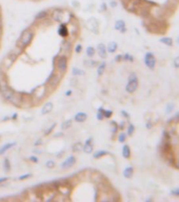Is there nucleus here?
<instances>
[{"mask_svg": "<svg viewBox=\"0 0 179 202\" xmlns=\"http://www.w3.org/2000/svg\"><path fill=\"white\" fill-rule=\"evenodd\" d=\"M96 54V49L94 47H86V51H85V55L86 57H88V58H93L94 56H95Z\"/></svg>", "mask_w": 179, "mask_h": 202, "instance_id": "29", "label": "nucleus"}, {"mask_svg": "<svg viewBox=\"0 0 179 202\" xmlns=\"http://www.w3.org/2000/svg\"><path fill=\"white\" fill-rule=\"evenodd\" d=\"M110 5H111V7L115 9V7H117V2L115 1V0H111V1H110Z\"/></svg>", "mask_w": 179, "mask_h": 202, "instance_id": "49", "label": "nucleus"}, {"mask_svg": "<svg viewBox=\"0 0 179 202\" xmlns=\"http://www.w3.org/2000/svg\"><path fill=\"white\" fill-rule=\"evenodd\" d=\"M74 51L76 52L77 54H80L82 52V44H80V43H77L76 45H75V49H74Z\"/></svg>", "mask_w": 179, "mask_h": 202, "instance_id": "43", "label": "nucleus"}, {"mask_svg": "<svg viewBox=\"0 0 179 202\" xmlns=\"http://www.w3.org/2000/svg\"><path fill=\"white\" fill-rule=\"evenodd\" d=\"M62 76H63V75L61 74V73L57 72V71H56V72H53L51 75H50L49 78H47L45 85H47V88H55L56 86L60 83L61 79H62Z\"/></svg>", "mask_w": 179, "mask_h": 202, "instance_id": "6", "label": "nucleus"}, {"mask_svg": "<svg viewBox=\"0 0 179 202\" xmlns=\"http://www.w3.org/2000/svg\"><path fill=\"white\" fill-rule=\"evenodd\" d=\"M134 132H135V126H134V124L130 123L128 125V130H126V135H128V136H133Z\"/></svg>", "mask_w": 179, "mask_h": 202, "instance_id": "38", "label": "nucleus"}, {"mask_svg": "<svg viewBox=\"0 0 179 202\" xmlns=\"http://www.w3.org/2000/svg\"><path fill=\"white\" fill-rule=\"evenodd\" d=\"M55 126H56V123L54 122L53 124H51V125H50V128H47V130H45V131L43 132L44 136H49V135H51V133L53 132V130L55 128Z\"/></svg>", "mask_w": 179, "mask_h": 202, "instance_id": "39", "label": "nucleus"}, {"mask_svg": "<svg viewBox=\"0 0 179 202\" xmlns=\"http://www.w3.org/2000/svg\"><path fill=\"white\" fill-rule=\"evenodd\" d=\"M3 28V21H2V17L0 16V30H2Z\"/></svg>", "mask_w": 179, "mask_h": 202, "instance_id": "58", "label": "nucleus"}, {"mask_svg": "<svg viewBox=\"0 0 179 202\" xmlns=\"http://www.w3.org/2000/svg\"><path fill=\"white\" fill-rule=\"evenodd\" d=\"M72 75L74 77L77 76H84L85 75V72L81 69H78V67H73L72 69Z\"/></svg>", "mask_w": 179, "mask_h": 202, "instance_id": "31", "label": "nucleus"}, {"mask_svg": "<svg viewBox=\"0 0 179 202\" xmlns=\"http://www.w3.org/2000/svg\"><path fill=\"white\" fill-rule=\"evenodd\" d=\"M50 17V11L49 9H42L40 12H38L35 15V21H41L45 20Z\"/></svg>", "mask_w": 179, "mask_h": 202, "instance_id": "17", "label": "nucleus"}, {"mask_svg": "<svg viewBox=\"0 0 179 202\" xmlns=\"http://www.w3.org/2000/svg\"><path fill=\"white\" fill-rule=\"evenodd\" d=\"M96 53L98 54L101 59H105L107 55V45H104L103 43H98L97 47H96Z\"/></svg>", "mask_w": 179, "mask_h": 202, "instance_id": "15", "label": "nucleus"}, {"mask_svg": "<svg viewBox=\"0 0 179 202\" xmlns=\"http://www.w3.org/2000/svg\"><path fill=\"white\" fill-rule=\"evenodd\" d=\"M54 109V104L52 101H47V102L44 103L43 106L41 109V114L42 115H49L51 114L52 112H53Z\"/></svg>", "mask_w": 179, "mask_h": 202, "instance_id": "16", "label": "nucleus"}, {"mask_svg": "<svg viewBox=\"0 0 179 202\" xmlns=\"http://www.w3.org/2000/svg\"><path fill=\"white\" fill-rule=\"evenodd\" d=\"M114 28H115V30H116V31H119V32H121V33H124L126 31V22H124L122 19H118V20H116Z\"/></svg>", "mask_w": 179, "mask_h": 202, "instance_id": "20", "label": "nucleus"}, {"mask_svg": "<svg viewBox=\"0 0 179 202\" xmlns=\"http://www.w3.org/2000/svg\"><path fill=\"white\" fill-rule=\"evenodd\" d=\"M57 188V192H58L59 195H63V196H69L71 194V188L69 185H60Z\"/></svg>", "mask_w": 179, "mask_h": 202, "instance_id": "21", "label": "nucleus"}, {"mask_svg": "<svg viewBox=\"0 0 179 202\" xmlns=\"http://www.w3.org/2000/svg\"><path fill=\"white\" fill-rule=\"evenodd\" d=\"M34 154H35V155H41L42 154V151L41 149H37V147H36V149H34Z\"/></svg>", "mask_w": 179, "mask_h": 202, "instance_id": "52", "label": "nucleus"}, {"mask_svg": "<svg viewBox=\"0 0 179 202\" xmlns=\"http://www.w3.org/2000/svg\"><path fill=\"white\" fill-rule=\"evenodd\" d=\"M22 51H23V50L20 49L18 45H15V47L3 57L2 60H1V63H0V72L7 74V71L12 67V65L15 63V61H16L19 56L21 55Z\"/></svg>", "mask_w": 179, "mask_h": 202, "instance_id": "1", "label": "nucleus"}, {"mask_svg": "<svg viewBox=\"0 0 179 202\" xmlns=\"http://www.w3.org/2000/svg\"><path fill=\"white\" fill-rule=\"evenodd\" d=\"M62 133H61V134H60V133H57V134H56L55 135V137H60V136H62Z\"/></svg>", "mask_w": 179, "mask_h": 202, "instance_id": "61", "label": "nucleus"}, {"mask_svg": "<svg viewBox=\"0 0 179 202\" xmlns=\"http://www.w3.org/2000/svg\"><path fill=\"white\" fill-rule=\"evenodd\" d=\"M174 66L176 67V69H179V56L174 59Z\"/></svg>", "mask_w": 179, "mask_h": 202, "instance_id": "47", "label": "nucleus"}, {"mask_svg": "<svg viewBox=\"0 0 179 202\" xmlns=\"http://www.w3.org/2000/svg\"><path fill=\"white\" fill-rule=\"evenodd\" d=\"M138 77L135 73H131L129 75V79H128V83L126 85V92L129 94H133L137 91L138 88Z\"/></svg>", "mask_w": 179, "mask_h": 202, "instance_id": "5", "label": "nucleus"}, {"mask_svg": "<svg viewBox=\"0 0 179 202\" xmlns=\"http://www.w3.org/2000/svg\"><path fill=\"white\" fill-rule=\"evenodd\" d=\"M91 177H92V179H93V181L96 182L97 184H100L101 182L103 181V180H104V178H103V177L101 176V175H99V174H96V176H95V175H92Z\"/></svg>", "mask_w": 179, "mask_h": 202, "instance_id": "32", "label": "nucleus"}, {"mask_svg": "<svg viewBox=\"0 0 179 202\" xmlns=\"http://www.w3.org/2000/svg\"><path fill=\"white\" fill-rule=\"evenodd\" d=\"M103 107L102 106H100L99 109H97V114H96V117H97V119L99 121H101V120H103L104 119V116H103Z\"/></svg>", "mask_w": 179, "mask_h": 202, "instance_id": "35", "label": "nucleus"}, {"mask_svg": "<svg viewBox=\"0 0 179 202\" xmlns=\"http://www.w3.org/2000/svg\"><path fill=\"white\" fill-rule=\"evenodd\" d=\"M44 165H45V167H47V168H49V170H52V168H54V167L56 166V162L53 160V159H49L47 162L44 163Z\"/></svg>", "mask_w": 179, "mask_h": 202, "instance_id": "36", "label": "nucleus"}, {"mask_svg": "<svg viewBox=\"0 0 179 202\" xmlns=\"http://www.w3.org/2000/svg\"><path fill=\"white\" fill-rule=\"evenodd\" d=\"M133 174H134V168H133L132 166H128L123 170V177L124 178H128V179L132 178Z\"/></svg>", "mask_w": 179, "mask_h": 202, "instance_id": "28", "label": "nucleus"}, {"mask_svg": "<svg viewBox=\"0 0 179 202\" xmlns=\"http://www.w3.org/2000/svg\"><path fill=\"white\" fill-rule=\"evenodd\" d=\"M17 117H18V115H17V113H15V114H13L12 116H11V120H16Z\"/></svg>", "mask_w": 179, "mask_h": 202, "instance_id": "57", "label": "nucleus"}, {"mask_svg": "<svg viewBox=\"0 0 179 202\" xmlns=\"http://www.w3.org/2000/svg\"><path fill=\"white\" fill-rule=\"evenodd\" d=\"M122 60L133 62V61H134V57H133L132 55H130V54H124V55H122Z\"/></svg>", "mask_w": 179, "mask_h": 202, "instance_id": "41", "label": "nucleus"}, {"mask_svg": "<svg viewBox=\"0 0 179 202\" xmlns=\"http://www.w3.org/2000/svg\"><path fill=\"white\" fill-rule=\"evenodd\" d=\"M28 160H30L32 163H38V162H39V159H38V157H37V156H35V155L30 156V157H28Z\"/></svg>", "mask_w": 179, "mask_h": 202, "instance_id": "44", "label": "nucleus"}, {"mask_svg": "<svg viewBox=\"0 0 179 202\" xmlns=\"http://www.w3.org/2000/svg\"><path fill=\"white\" fill-rule=\"evenodd\" d=\"M34 37H35V32H34L31 28H26L24 31H22V33L20 34L19 38L17 39L16 45H18V47L22 50L26 49V47L32 43Z\"/></svg>", "mask_w": 179, "mask_h": 202, "instance_id": "3", "label": "nucleus"}, {"mask_svg": "<svg viewBox=\"0 0 179 202\" xmlns=\"http://www.w3.org/2000/svg\"><path fill=\"white\" fill-rule=\"evenodd\" d=\"M107 154H109V153H107V151L99 149V151L93 152V158L94 159H100V158H102V157H104V156H107Z\"/></svg>", "mask_w": 179, "mask_h": 202, "instance_id": "25", "label": "nucleus"}, {"mask_svg": "<svg viewBox=\"0 0 179 202\" xmlns=\"http://www.w3.org/2000/svg\"><path fill=\"white\" fill-rule=\"evenodd\" d=\"M82 152H84L85 154H93L94 152V144H93V138L90 137L85 140V142L83 143V149Z\"/></svg>", "mask_w": 179, "mask_h": 202, "instance_id": "14", "label": "nucleus"}, {"mask_svg": "<svg viewBox=\"0 0 179 202\" xmlns=\"http://www.w3.org/2000/svg\"><path fill=\"white\" fill-rule=\"evenodd\" d=\"M76 157L73 155L69 156L68 158L64 159V160L62 161V162L60 163V168L61 170H69V168H71V167H73L75 164H76Z\"/></svg>", "mask_w": 179, "mask_h": 202, "instance_id": "11", "label": "nucleus"}, {"mask_svg": "<svg viewBox=\"0 0 179 202\" xmlns=\"http://www.w3.org/2000/svg\"><path fill=\"white\" fill-rule=\"evenodd\" d=\"M100 11H102V12H105V11H107V4H105L104 2L101 3V5H100Z\"/></svg>", "mask_w": 179, "mask_h": 202, "instance_id": "50", "label": "nucleus"}, {"mask_svg": "<svg viewBox=\"0 0 179 202\" xmlns=\"http://www.w3.org/2000/svg\"><path fill=\"white\" fill-rule=\"evenodd\" d=\"M122 60V55H117L116 56V58H115V61L116 62H119V61Z\"/></svg>", "mask_w": 179, "mask_h": 202, "instance_id": "55", "label": "nucleus"}, {"mask_svg": "<svg viewBox=\"0 0 179 202\" xmlns=\"http://www.w3.org/2000/svg\"><path fill=\"white\" fill-rule=\"evenodd\" d=\"M0 139H1V136H0Z\"/></svg>", "mask_w": 179, "mask_h": 202, "instance_id": "62", "label": "nucleus"}, {"mask_svg": "<svg viewBox=\"0 0 179 202\" xmlns=\"http://www.w3.org/2000/svg\"><path fill=\"white\" fill-rule=\"evenodd\" d=\"M16 93L17 92H15L12 86L9 84L7 74L0 72V96L3 99V101L7 103H12Z\"/></svg>", "mask_w": 179, "mask_h": 202, "instance_id": "2", "label": "nucleus"}, {"mask_svg": "<svg viewBox=\"0 0 179 202\" xmlns=\"http://www.w3.org/2000/svg\"><path fill=\"white\" fill-rule=\"evenodd\" d=\"M160 42L163 44H165V45H169V47H172L173 45V39L170 37H163L160 39Z\"/></svg>", "mask_w": 179, "mask_h": 202, "instance_id": "33", "label": "nucleus"}, {"mask_svg": "<svg viewBox=\"0 0 179 202\" xmlns=\"http://www.w3.org/2000/svg\"><path fill=\"white\" fill-rule=\"evenodd\" d=\"M117 49H118V44H117V42L115 41H111L109 42V44L107 45V53H115V52L117 51Z\"/></svg>", "mask_w": 179, "mask_h": 202, "instance_id": "23", "label": "nucleus"}, {"mask_svg": "<svg viewBox=\"0 0 179 202\" xmlns=\"http://www.w3.org/2000/svg\"><path fill=\"white\" fill-rule=\"evenodd\" d=\"M82 149H83V144L81 142H76L72 147V151L74 153H80V152H82Z\"/></svg>", "mask_w": 179, "mask_h": 202, "instance_id": "30", "label": "nucleus"}, {"mask_svg": "<svg viewBox=\"0 0 179 202\" xmlns=\"http://www.w3.org/2000/svg\"><path fill=\"white\" fill-rule=\"evenodd\" d=\"M172 194H173V195H175V196H179V188H176V190H174L172 192Z\"/></svg>", "mask_w": 179, "mask_h": 202, "instance_id": "56", "label": "nucleus"}, {"mask_svg": "<svg viewBox=\"0 0 179 202\" xmlns=\"http://www.w3.org/2000/svg\"><path fill=\"white\" fill-rule=\"evenodd\" d=\"M103 116H104V119H109L113 116V111L111 109H103Z\"/></svg>", "mask_w": 179, "mask_h": 202, "instance_id": "42", "label": "nucleus"}, {"mask_svg": "<svg viewBox=\"0 0 179 202\" xmlns=\"http://www.w3.org/2000/svg\"><path fill=\"white\" fill-rule=\"evenodd\" d=\"M86 119H88V114L84 113V112H78L76 113L74 116V121L78 123H82V122H85Z\"/></svg>", "mask_w": 179, "mask_h": 202, "instance_id": "19", "label": "nucleus"}, {"mask_svg": "<svg viewBox=\"0 0 179 202\" xmlns=\"http://www.w3.org/2000/svg\"><path fill=\"white\" fill-rule=\"evenodd\" d=\"M33 175L31 174V173H28V174H23V175H21V176H19L18 178H17V180L18 181H23V180H26V179L31 178Z\"/></svg>", "mask_w": 179, "mask_h": 202, "instance_id": "40", "label": "nucleus"}, {"mask_svg": "<svg viewBox=\"0 0 179 202\" xmlns=\"http://www.w3.org/2000/svg\"><path fill=\"white\" fill-rule=\"evenodd\" d=\"M144 64L149 67L150 70H154L156 65V58L152 53H147L144 56Z\"/></svg>", "mask_w": 179, "mask_h": 202, "instance_id": "12", "label": "nucleus"}, {"mask_svg": "<svg viewBox=\"0 0 179 202\" xmlns=\"http://www.w3.org/2000/svg\"><path fill=\"white\" fill-rule=\"evenodd\" d=\"M47 85H40L38 86V88H36V90H34V92H33L32 96H33V100H38V101H40V100L43 99L45 96H47Z\"/></svg>", "mask_w": 179, "mask_h": 202, "instance_id": "7", "label": "nucleus"}, {"mask_svg": "<svg viewBox=\"0 0 179 202\" xmlns=\"http://www.w3.org/2000/svg\"><path fill=\"white\" fill-rule=\"evenodd\" d=\"M174 165L177 167V168H178V170H179V160H177L176 162H174Z\"/></svg>", "mask_w": 179, "mask_h": 202, "instance_id": "60", "label": "nucleus"}, {"mask_svg": "<svg viewBox=\"0 0 179 202\" xmlns=\"http://www.w3.org/2000/svg\"><path fill=\"white\" fill-rule=\"evenodd\" d=\"M17 145V142H7L2 145V147H0V156L5 154L7 151L9 149H12L13 147H15Z\"/></svg>", "mask_w": 179, "mask_h": 202, "instance_id": "18", "label": "nucleus"}, {"mask_svg": "<svg viewBox=\"0 0 179 202\" xmlns=\"http://www.w3.org/2000/svg\"><path fill=\"white\" fill-rule=\"evenodd\" d=\"M73 125V120H71V119H68V120H64L62 123H61V126L60 128L62 131H66L69 130V128H71Z\"/></svg>", "mask_w": 179, "mask_h": 202, "instance_id": "27", "label": "nucleus"}, {"mask_svg": "<svg viewBox=\"0 0 179 202\" xmlns=\"http://www.w3.org/2000/svg\"><path fill=\"white\" fill-rule=\"evenodd\" d=\"M71 4H72L73 7H75V9H78V7H80V3L77 1V0H73L72 2H71Z\"/></svg>", "mask_w": 179, "mask_h": 202, "instance_id": "45", "label": "nucleus"}, {"mask_svg": "<svg viewBox=\"0 0 179 202\" xmlns=\"http://www.w3.org/2000/svg\"><path fill=\"white\" fill-rule=\"evenodd\" d=\"M105 67H107V63H105L104 61H102V62L98 63V65H97V70H96V72H97V76H98V77L103 76V74H104V72H105Z\"/></svg>", "mask_w": 179, "mask_h": 202, "instance_id": "22", "label": "nucleus"}, {"mask_svg": "<svg viewBox=\"0 0 179 202\" xmlns=\"http://www.w3.org/2000/svg\"><path fill=\"white\" fill-rule=\"evenodd\" d=\"M57 33L60 37H62L63 39H66L70 35V32H69V26L65 22H60L58 28H57Z\"/></svg>", "mask_w": 179, "mask_h": 202, "instance_id": "13", "label": "nucleus"}, {"mask_svg": "<svg viewBox=\"0 0 179 202\" xmlns=\"http://www.w3.org/2000/svg\"><path fill=\"white\" fill-rule=\"evenodd\" d=\"M173 107H174V105H173V104H169V105H167V114H170L171 112L173 111Z\"/></svg>", "mask_w": 179, "mask_h": 202, "instance_id": "51", "label": "nucleus"}, {"mask_svg": "<svg viewBox=\"0 0 179 202\" xmlns=\"http://www.w3.org/2000/svg\"><path fill=\"white\" fill-rule=\"evenodd\" d=\"M7 180H9V178L7 177H0V185H2L4 182H7Z\"/></svg>", "mask_w": 179, "mask_h": 202, "instance_id": "48", "label": "nucleus"}, {"mask_svg": "<svg viewBox=\"0 0 179 202\" xmlns=\"http://www.w3.org/2000/svg\"><path fill=\"white\" fill-rule=\"evenodd\" d=\"M84 65H86L88 67H94L96 66V65H98V62L95 60H93V59H88V60L84 61Z\"/></svg>", "mask_w": 179, "mask_h": 202, "instance_id": "34", "label": "nucleus"}, {"mask_svg": "<svg viewBox=\"0 0 179 202\" xmlns=\"http://www.w3.org/2000/svg\"><path fill=\"white\" fill-rule=\"evenodd\" d=\"M86 28L88 31H91L94 34H98L99 33V22L96 18L92 17L86 21Z\"/></svg>", "mask_w": 179, "mask_h": 202, "instance_id": "10", "label": "nucleus"}, {"mask_svg": "<svg viewBox=\"0 0 179 202\" xmlns=\"http://www.w3.org/2000/svg\"><path fill=\"white\" fill-rule=\"evenodd\" d=\"M124 125H126V122H124V121H122V122H120L118 124V128H120V130H123Z\"/></svg>", "mask_w": 179, "mask_h": 202, "instance_id": "53", "label": "nucleus"}, {"mask_svg": "<svg viewBox=\"0 0 179 202\" xmlns=\"http://www.w3.org/2000/svg\"><path fill=\"white\" fill-rule=\"evenodd\" d=\"M131 147H129L128 144H124L123 147H122V156H123V158L126 159H130L131 158Z\"/></svg>", "mask_w": 179, "mask_h": 202, "instance_id": "24", "label": "nucleus"}, {"mask_svg": "<svg viewBox=\"0 0 179 202\" xmlns=\"http://www.w3.org/2000/svg\"><path fill=\"white\" fill-rule=\"evenodd\" d=\"M41 144H42V139H40V138H39V139H37L35 142H34V147H40Z\"/></svg>", "mask_w": 179, "mask_h": 202, "instance_id": "46", "label": "nucleus"}, {"mask_svg": "<svg viewBox=\"0 0 179 202\" xmlns=\"http://www.w3.org/2000/svg\"><path fill=\"white\" fill-rule=\"evenodd\" d=\"M54 65L56 67V71L59 73H61L62 75H64L65 73L68 72L69 67V61L68 57H65L63 55H57L54 59Z\"/></svg>", "mask_w": 179, "mask_h": 202, "instance_id": "4", "label": "nucleus"}, {"mask_svg": "<svg viewBox=\"0 0 179 202\" xmlns=\"http://www.w3.org/2000/svg\"><path fill=\"white\" fill-rule=\"evenodd\" d=\"M50 18L53 22H59L60 23L64 18V11L62 9H54L50 13Z\"/></svg>", "mask_w": 179, "mask_h": 202, "instance_id": "8", "label": "nucleus"}, {"mask_svg": "<svg viewBox=\"0 0 179 202\" xmlns=\"http://www.w3.org/2000/svg\"><path fill=\"white\" fill-rule=\"evenodd\" d=\"M126 136H128V135L124 134L123 132L119 133L118 136H117V140H118L120 143H123V142H126Z\"/></svg>", "mask_w": 179, "mask_h": 202, "instance_id": "37", "label": "nucleus"}, {"mask_svg": "<svg viewBox=\"0 0 179 202\" xmlns=\"http://www.w3.org/2000/svg\"><path fill=\"white\" fill-rule=\"evenodd\" d=\"M2 167H3V171L5 173H9L11 172V168H12V165H11V161H9V158H5L2 162Z\"/></svg>", "mask_w": 179, "mask_h": 202, "instance_id": "26", "label": "nucleus"}, {"mask_svg": "<svg viewBox=\"0 0 179 202\" xmlns=\"http://www.w3.org/2000/svg\"><path fill=\"white\" fill-rule=\"evenodd\" d=\"M64 95H65V96H71V95H72V91H71V90H68V91L65 92Z\"/></svg>", "mask_w": 179, "mask_h": 202, "instance_id": "59", "label": "nucleus"}, {"mask_svg": "<svg viewBox=\"0 0 179 202\" xmlns=\"http://www.w3.org/2000/svg\"><path fill=\"white\" fill-rule=\"evenodd\" d=\"M121 115H122V116H123V117H126V119H129V118H130V115H129L126 111H121Z\"/></svg>", "mask_w": 179, "mask_h": 202, "instance_id": "54", "label": "nucleus"}, {"mask_svg": "<svg viewBox=\"0 0 179 202\" xmlns=\"http://www.w3.org/2000/svg\"><path fill=\"white\" fill-rule=\"evenodd\" d=\"M71 53H72V40L64 39L62 41V43H61L59 55H63L65 56V57H69V56H71Z\"/></svg>", "mask_w": 179, "mask_h": 202, "instance_id": "9", "label": "nucleus"}]
</instances>
